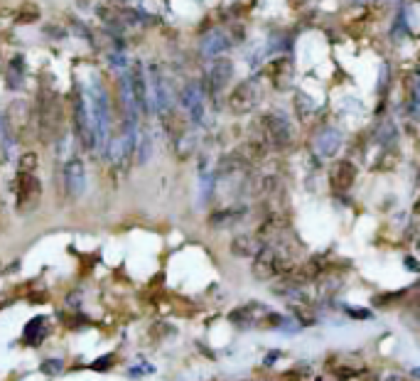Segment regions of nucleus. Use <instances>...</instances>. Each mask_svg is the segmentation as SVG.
<instances>
[{"mask_svg":"<svg viewBox=\"0 0 420 381\" xmlns=\"http://www.w3.org/2000/svg\"><path fill=\"white\" fill-rule=\"evenodd\" d=\"M35 120H37V136L42 143H55L59 141L62 128H64V109H62V101L57 96V91L42 89L37 96L35 106Z\"/></svg>","mask_w":420,"mask_h":381,"instance_id":"obj_1","label":"nucleus"},{"mask_svg":"<svg viewBox=\"0 0 420 381\" xmlns=\"http://www.w3.org/2000/svg\"><path fill=\"white\" fill-rule=\"evenodd\" d=\"M3 123L6 131L15 141H32V133H37V120H35V106H30L27 101L18 99L10 101L3 113Z\"/></svg>","mask_w":420,"mask_h":381,"instance_id":"obj_2","label":"nucleus"},{"mask_svg":"<svg viewBox=\"0 0 420 381\" xmlns=\"http://www.w3.org/2000/svg\"><path fill=\"white\" fill-rule=\"evenodd\" d=\"M260 128H263V141L268 143L270 148H275V151H286V148L293 146L295 133H293V125L286 113L268 111V113L260 118Z\"/></svg>","mask_w":420,"mask_h":381,"instance_id":"obj_3","label":"nucleus"},{"mask_svg":"<svg viewBox=\"0 0 420 381\" xmlns=\"http://www.w3.org/2000/svg\"><path fill=\"white\" fill-rule=\"evenodd\" d=\"M260 99H263V79H260V76H251V79L241 81L239 86L231 89L226 104H229V109L234 111V113L244 116V113H251V111L260 104Z\"/></svg>","mask_w":420,"mask_h":381,"instance_id":"obj_4","label":"nucleus"},{"mask_svg":"<svg viewBox=\"0 0 420 381\" xmlns=\"http://www.w3.org/2000/svg\"><path fill=\"white\" fill-rule=\"evenodd\" d=\"M42 197V182L35 172H18L15 177V207L18 212L27 214L40 205Z\"/></svg>","mask_w":420,"mask_h":381,"instance_id":"obj_5","label":"nucleus"},{"mask_svg":"<svg viewBox=\"0 0 420 381\" xmlns=\"http://www.w3.org/2000/svg\"><path fill=\"white\" fill-rule=\"evenodd\" d=\"M74 136L79 141V146L84 151H91L96 143V133H94V123H91L89 109H86L84 94L79 89L74 91Z\"/></svg>","mask_w":420,"mask_h":381,"instance_id":"obj_6","label":"nucleus"},{"mask_svg":"<svg viewBox=\"0 0 420 381\" xmlns=\"http://www.w3.org/2000/svg\"><path fill=\"white\" fill-rule=\"evenodd\" d=\"M231 79H234V62L226 60V57H216L206 69V91H209L211 99H219L221 91L231 84Z\"/></svg>","mask_w":420,"mask_h":381,"instance_id":"obj_7","label":"nucleus"},{"mask_svg":"<svg viewBox=\"0 0 420 381\" xmlns=\"http://www.w3.org/2000/svg\"><path fill=\"white\" fill-rule=\"evenodd\" d=\"M342 141H344V138H342L340 128L325 125V128H320V131L315 133V138H312V151H315L317 158H335L342 148Z\"/></svg>","mask_w":420,"mask_h":381,"instance_id":"obj_8","label":"nucleus"},{"mask_svg":"<svg viewBox=\"0 0 420 381\" xmlns=\"http://www.w3.org/2000/svg\"><path fill=\"white\" fill-rule=\"evenodd\" d=\"M128 86H130V96H133L135 109L148 113V81H146V71H143L140 62H135L133 69H130Z\"/></svg>","mask_w":420,"mask_h":381,"instance_id":"obj_9","label":"nucleus"},{"mask_svg":"<svg viewBox=\"0 0 420 381\" xmlns=\"http://www.w3.org/2000/svg\"><path fill=\"white\" fill-rule=\"evenodd\" d=\"M182 106L187 109V113L195 123L204 120V91H202L200 84H187L182 89Z\"/></svg>","mask_w":420,"mask_h":381,"instance_id":"obj_10","label":"nucleus"},{"mask_svg":"<svg viewBox=\"0 0 420 381\" xmlns=\"http://www.w3.org/2000/svg\"><path fill=\"white\" fill-rule=\"evenodd\" d=\"M234 37L229 35L226 30H211L204 35V40H202V55L204 57H221L226 50H231L234 47Z\"/></svg>","mask_w":420,"mask_h":381,"instance_id":"obj_11","label":"nucleus"},{"mask_svg":"<svg viewBox=\"0 0 420 381\" xmlns=\"http://www.w3.org/2000/svg\"><path fill=\"white\" fill-rule=\"evenodd\" d=\"M64 185H66V195L69 197H79L84 192L86 185V172H84V162L79 158H71L64 165Z\"/></svg>","mask_w":420,"mask_h":381,"instance_id":"obj_12","label":"nucleus"},{"mask_svg":"<svg viewBox=\"0 0 420 381\" xmlns=\"http://www.w3.org/2000/svg\"><path fill=\"white\" fill-rule=\"evenodd\" d=\"M263 246L265 244L258 239V234H239L231 239V254L236 258H255Z\"/></svg>","mask_w":420,"mask_h":381,"instance_id":"obj_13","label":"nucleus"},{"mask_svg":"<svg viewBox=\"0 0 420 381\" xmlns=\"http://www.w3.org/2000/svg\"><path fill=\"white\" fill-rule=\"evenodd\" d=\"M356 182V167L354 162L349 160H342L335 165V170H332V185H335V190H349L351 185Z\"/></svg>","mask_w":420,"mask_h":381,"instance_id":"obj_14","label":"nucleus"},{"mask_svg":"<svg viewBox=\"0 0 420 381\" xmlns=\"http://www.w3.org/2000/svg\"><path fill=\"white\" fill-rule=\"evenodd\" d=\"M246 207L241 205H234V207H224V209L214 212V214L209 216V224L211 226H231V224H239L241 219L246 216Z\"/></svg>","mask_w":420,"mask_h":381,"instance_id":"obj_15","label":"nucleus"},{"mask_svg":"<svg viewBox=\"0 0 420 381\" xmlns=\"http://www.w3.org/2000/svg\"><path fill=\"white\" fill-rule=\"evenodd\" d=\"M270 79H273L275 89H280V91L290 89V84H293V67H290V62H288V60L275 62L273 69H270Z\"/></svg>","mask_w":420,"mask_h":381,"instance_id":"obj_16","label":"nucleus"},{"mask_svg":"<svg viewBox=\"0 0 420 381\" xmlns=\"http://www.w3.org/2000/svg\"><path fill=\"white\" fill-rule=\"evenodd\" d=\"M45 335H47L45 317H35V320L27 322V327H25V342L27 345H40V342L45 340Z\"/></svg>","mask_w":420,"mask_h":381,"instance_id":"obj_17","label":"nucleus"},{"mask_svg":"<svg viewBox=\"0 0 420 381\" xmlns=\"http://www.w3.org/2000/svg\"><path fill=\"white\" fill-rule=\"evenodd\" d=\"M22 76H25V57L22 55L10 57V64H8V84H10V89H18Z\"/></svg>","mask_w":420,"mask_h":381,"instance_id":"obj_18","label":"nucleus"},{"mask_svg":"<svg viewBox=\"0 0 420 381\" xmlns=\"http://www.w3.org/2000/svg\"><path fill=\"white\" fill-rule=\"evenodd\" d=\"M15 20L20 22V25H32V22H37L40 20V6H35V3L20 6L15 13Z\"/></svg>","mask_w":420,"mask_h":381,"instance_id":"obj_19","label":"nucleus"},{"mask_svg":"<svg viewBox=\"0 0 420 381\" xmlns=\"http://www.w3.org/2000/svg\"><path fill=\"white\" fill-rule=\"evenodd\" d=\"M408 94L413 106H420V69H413L408 74Z\"/></svg>","mask_w":420,"mask_h":381,"instance_id":"obj_20","label":"nucleus"},{"mask_svg":"<svg viewBox=\"0 0 420 381\" xmlns=\"http://www.w3.org/2000/svg\"><path fill=\"white\" fill-rule=\"evenodd\" d=\"M40 160H37V153H22L20 160H18V172H35Z\"/></svg>","mask_w":420,"mask_h":381,"instance_id":"obj_21","label":"nucleus"},{"mask_svg":"<svg viewBox=\"0 0 420 381\" xmlns=\"http://www.w3.org/2000/svg\"><path fill=\"white\" fill-rule=\"evenodd\" d=\"M298 111H300V116H312L317 111V106H315V101L312 99H307L305 94H298Z\"/></svg>","mask_w":420,"mask_h":381,"instance_id":"obj_22","label":"nucleus"},{"mask_svg":"<svg viewBox=\"0 0 420 381\" xmlns=\"http://www.w3.org/2000/svg\"><path fill=\"white\" fill-rule=\"evenodd\" d=\"M40 371H42V374H47V376H57V374H62V371H64V364H62L59 359H47V361H42Z\"/></svg>","mask_w":420,"mask_h":381,"instance_id":"obj_23","label":"nucleus"},{"mask_svg":"<svg viewBox=\"0 0 420 381\" xmlns=\"http://www.w3.org/2000/svg\"><path fill=\"white\" fill-rule=\"evenodd\" d=\"M148 155H150V138L143 136V141H140V153H138V160L140 162H146Z\"/></svg>","mask_w":420,"mask_h":381,"instance_id":"obj_24","label":"nucleus"},{"mask_svg":"<svg viewBox=\"0 0 420 381\" xmlns=\"http://www.w3.org/2000/svg\"><path fill=\"white\" fill-rule=\"evenodd\" d=\"M153 337H167V335H172V327L170 325H165V322H158V325H153Z\"/></svg>","mask_w":420,"mask_h":381,"instance_id":"obj_25","label":"nucleus"},{"mask_svg":"<svg viewBox=\"0 0 420 381\" xmlns=\"http://www.w3.org/2000/svg\"><path fill=\"white\" fill-rule=\"evenodd\" d=\"M344 310L349 312V315L354 317V320H371V317H374L369 310H359V307H349V305H346Z\"/></svg>","mask_w":420,"mask_h":381,"instance_id":"obj_26","label":"nucleus"},{"mask_svg":"<svg viewBox=\"0 0 420 381\" xmlns=\"http://www.w3.org/2000/svg\"><path fill=\"white\" fill-rule=\"evenodd\" d=\"M388 64H381V79H379V91L381 94H386V89H388Z\"/></svg>","mask_w":420,"mask_h":381,"instance_id":"obj_27","label":"nucleus"},{"mask_svg":"<svg viewBox=\"0 0 420 381\" xmlns=\"http://www.w3.org/2000/svg\"><path fill=\"white\" fill-rule=\"evenodd\" d=\"M111 364H113V356H104V359H99V361H94V364H91V366H94V369L96 371H104V369H108V366Z\"/></svg>","mask_w":420,"mask_h":381,"instance_id":"obj_28","label":"nucleus"},{"mask_svg":"<svg viewBox=\"0 0 420 381\" xmlns=\"http://www.w3.org/2000/svg\"><path fill=\"white\" fill-rule=\"evenodd\" d=\"M0 310H3V303H0Z\"/></svg>","mask_w":420,"mask_h":381,"instance_id":"obj_29","label":"nucleus"}]
</instances>
